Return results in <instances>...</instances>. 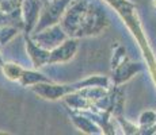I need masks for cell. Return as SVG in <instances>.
<instances>
[{"instance_id":"ba28073f","label":"cell","mask_w":156,"mask_h":135,"mask_svg":"<svg viewBox=\"0 0 156 135\" xmlns=\"http://www.w3.org/2000/svg\"><path fill=\"white\" fill-rule=\"evenodd\" d=\"M3 72H4L5 77L11 81H19L22 79V74H23V69L16 64H3Z\"/></svg>"},{"instance_id":"30bf717a","label":"cell","mask_w":156,"mask_h":135,"mask_svg":"<svg viewBox=\"0 0 156 135\" xmlns=\"http://www.w3.org/2000/svg\"><path fill=\"white\" fill-rule=\"evenodd\" d=\"M0 65H3V62H2V56H0Z\"/></svg>"},{"instance_id":"277c9868","label":"cell","mask_w":156,"mask_h":135,"mask_svg":"<svg viewBox=\"0 0 156 135\" xmlns=\"http://www.w3.org/2000/svg\"><path fill=\"white\" fill-rule=\"evenodd\" d=\"M64 39V31L60 29V26H49V29L46 31H40V34L37 37H34L35 43L48 50L55 49L56 46L60 45V42H62Z\"/></svg>"},{"instance_id":"7a4b0ae2","label":"cell","mask_w":156,"mask_h":135,"mask_svg":"<svg viewBox=\"0 0 156 135\" xmlns=\"http://www.w3.org/2000/svg\"><path fill=\"white\" fill-rule=\"evenodd\" d=\"M105 2L117 11V14L121 16V19L124 20V23L128 26V29L130 30V32L139 42V46L144 54V58L148 62L149 70H151V74L156 84V59L154 52L151 50V46L148 43V39L145 38V32H144L141 22L139 19L136 5L133 3H130L129 0H105Z\"/></svg>"},{"instance_id":"52a82bcc","label":"cell","mask_w":156,"mask_h":135,"mask_svg":"<svg viewBox=\"0 0 156 135\" xmlns=\"http://www.w3.org/2000/svg\"><path fill=\"white\" fill-rule=\"evenodd\" d=\"M25 18L27 23V30L33 27L35 22H38L40 16V4L37 0H25Z\"/></svg>"},{"instance_id":"6da1fadb","label":"cell","mask_w":156,"mask_h":135,"mask_svg":"<svg viewBox=\"0 0 156 135\" xmlns=\"http://www.w3.org/2000/svg\"><path fill=\"white\" fill-rule=\"evenodd\" d=\"M105 14L102 15L98 8L82 0L75 2L62 19V29L72 37L98 34L102 29H105Z\"/></svg>"},{"instance_id":"5b68a950","label":"cell","mask_w":156,"mask_h":135,"mask_svg":"<svg viewBox=\"0 0 156 135\" xmlns=\"http://www.w3.org/2000/svg\"><path fill=\"white\" fill-rule=\"evenodd\" d=\"M77 50V42L73 39H67L58 46L50 52L49 57V64H55V62H67L75 56Z\"/></svg>"},{"instance_id":"8992f818","label":"cell","mask_w":156,"mask_h":135,"mask_svg":"<svg viewBox=\"0 0 156 135\" xmlns=\"http://www.w3.org/2000/svg\"><path fill=\"white\" fill-rule=\"evenodd\" d=\"M27 50H29V54L31 57L33 64H34L35 68L42 66L44 64H49L50 52L48 49H44V47H41L35 42L27 39Z\"/></svg>"},{"instance_id":"9c48e42d","label":"cell","mask_w":156,"mask_h":135,"mask_svg":"<svg viewBox=\"0 0 156 135\" xmlns=\"http://www.w3.org/2000/svg\"><path fill=\"white\" fill-rule=\"evenodd\" d=\"M152 4H154V7L156 8V0H152Z\"/></svg>"},{"instance_id":"3957f363","label":"cell","mask_w":156,"mask_h":135,"mask_svg":"<svg viewBox=\"0 0 156 135\" xmlns=\"http://www.w3.org/2000/svg\"><path fill=\"white\" fill-rule=\"evenodd\" d=\"M68 2L69 0H50V3H48L46 7L44 8L40 15V20L37 22L35 32L41 31L44 29H48L49 26L56 25L57 20L64 14V10L67 7Z\"/></svg>"}]
</instances>
